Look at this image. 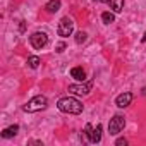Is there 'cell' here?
Wrapping results in <instances>:
<instances>
[{
  "label": "cell",
  "mask_w": 146,
  "mask_h": 146,
  "mask_svg": "<svg viewBox=\"0 0 146 146\" xmlns=\"http://www.w3.org/2000/svg\"><path fill=\"white\" fill-rule=\"evenodd\" d=\"M57 108L64 113H72V115H78L83 112V103L72 96H64L57 102Z\"/></svg>",
  "instance_id": "cell-1"
},
{
  "label": "cell",
  "mask_w": 146,
  "mask_h": 146,
  "mask_svg": "<svg viewBox=\"0 0 146 146\" xmlns=\"http://www.w3.org/2000/svg\"><path fill=\"white\" fill-rule=\"evenodd\" d=\"M46 105H48L46 96H43V95H36V96H33V98H31V100L23 107V110H24V112H28V113H33V112L45 110V108H46Z\"/></svg>",
  "instance_id": "cell-2"
},
{
  "label": "cell",
  "mask_w": 146,
  "mask_h": 146,
  "mask_svg": "<svg viewBox=\"0 0 146 146\" xmlns=\"http://www.w3.org/2000/svg\"><path fill=\"white\" fill-rule=\"evenodd\" d=\"M72 31H74V23H72V19L70 17H62L60 23H58V28H57L58 36L67 38V36L72 35Z\"/></svg>",
  "instance_id": "cell-3"
},
{
  "label": "cell",
  "mask_w": 146,
  "mask_h": 146,
  "mask_svg": "<svg viewBox=\"0 0 146 146\" xmlns=\"http://www.w3.org/2000/svg\"><path fill=\"white\" fill-rule=\"evenodd\" d=\"M29 43H31L33 48L41 50L43 46H46V43H48V36H46V33H43V31H36V33H33V35L29 36Z\"/></svg>",
  "instance_id": "cell-4"
},
{
  "label": "cell",
  "mask_w": 146,
  "mask_h": 146,
  "mask_svg": "<svg viewBox=\"0 0 146 146\" xmlns=\"http://www.w3.org/2000/svg\"><path fill=\"white\" fill-rule=\"evenodd\" d=\"M124 127H125V119L122 115H113L110 119V122H108V132L112 136H117Z\"/></svg>",
  "instance_id": "cell-5"
},
{
  "label": "cell",
  "mask_w": 146,
  "mask_h": 146,
  "mask_svg": "<svg viewBox=\"0 0 146 146\" xmlns=\"http://www.w3.org/2000/svg\"><path fill=\"white\" fill-rule=\"evenodd\" d=\"M93 88V83H84V84H70L69 86V93L72 95H90Z\"/></svg>",
  "instance_id": "cell-6"
},
{
  "label": "cell",
  "mask_w": 146,
  "mask_h": 146,
  "mask_svg": "<svg viewBox=\"0 0 146 146\" xmlns=\"http://www.w3.org/2000/svg\"><path fill=\"white\" fill-rule=\"evenodd\" d=\"M132 98H134V95H132L131 91H124V93H120V95L115 98V105H117L119 108H125V107H129V105L132 103Z\"/></svg>",
  "instance_id": "cell-7"
},
{
  "label": "cell",
  "mask_w": 146,
  "mask_h": 146,
  "mask_svg": "<svg viewBox=\"0 0 146 146\" xmlns=\"http://www.w3.org/2000/svg\"><path fill=\"white\" fill-rule=\"evenodd\" d=\"M86 136H88L90 143H100V141H102V125L98 124V125H96L95 129L91 127V131H90V132H88Z\"/></svg>",
  "instance_id": "cell-8"
},
{
  "label": "cell",
  "mask_w": 146,
  "mask_h": 146,
  "mask_svg": "<svg viewBox=\"0 0 146 146\" xmlns=\"http://www.w3.org/2000/svg\"><path fill=\"white\" fill-rule=\"evenodd\" d=\"M70 76L74 78L76 81H84L86 79V72L83 67H72L70 69Z\"/></svg>",
  "instance_id": "cell-9"
},
{
  "label": "cell",
  "mask_w": 146,
  "mask_h": 146,
  "mask_svg": "<svg viewBox=\"0 0 146 146\" xmlns=\"http://www.w3.org/2000/svg\"><path fill=\"white\" fill-rule=\"evenodd\" d=\"M17 131H19V125H17V124H14V125H11V127H5L0 136H2L4 139H9V137H14V136L17 134Z\"/></svg>",
  "instance_id": "cell-10"
},
{
  "label": "cell",
  "mask_w": 146,
  "mask_h": 146,
  "mask_svg": "<svg viewBox=\"0 0 146 146\" xmlns=\"http://www.w3.org/2000/svg\"><path fill=\"white\" fill-rule=\"evenodd\" d=\"M58 9H60V0H48L45 5V11L48 14H55V12H58Z\"/></svg>",
  "instance_id": "cell-11"
},
{
  "label": "cell",
  "mask_w": 146,
  "mask_h": 146,
  "mask_svg": "<svg viewBox=\"0 0 146 146\" xmlns=\"http://www.w3.org/2000/svg\"><path fill=\"white\" fill-rule=\"evenodd\" d=\"M110 7L113 12H122L124 11V0H110Z\"/></svg>",
  "instance_id": "cell-12"
},
{
  "label": "cell",
  "mask_w": 146,
  "mask_h": 146,
  "mask_svg": "<svg viewBox=\"0 0 146 146\" xmlns=\"http://www.w3.org/2000/svg\"><path fill=\"white\" fill-rule=\"evenodd\" d=\"M40 64H41V60H40V57H36V55H31V57L28 58V65H29L31 69H38Z\"/></svg>",
  "instance_id": "cell-13"
},
{
  "label": "cell",
  "mask_w": 146,
  "mask_h": 146,
  "mask_svg": "<svg viewBox=\"0 0 146 146\" xmlns=\"http://www.w3.org/2000/svg\"><path fill=\"white\" fill-rule=\"evenodd\" d=\"M102 21H103L105 24H112V23H115V16H113L112 12H103V14H102Z\"/></svg>",
  "instance_id": "cell-14"
},
{
  "label": "cell",
  "mask_w": 146,
  "mask_h": 146,
  "mask_svg": "<svg viewBox=\"0 0 146 146\" xmlns=\"http://www.w3.org/2000/svg\"><path fill=\"white\" fill-rule=\"evenodd\" d=\"M86 40H88V35H86L84 31H78V33H76V43L81 45V43H84Z\"/></svg>",
  "instance_id": "cell-15"
},
{
  "label": "cell",
  "mask_w": 146,
  "mask_h": 146,
  "mask_svg": "<svg viewBox=\"0 0 146 146\" xmlns=\"http://www.w3.org/2000/svg\"><path fill=\"white\" fill-rule=\"evenodd\" d=\"M55 48H57V52H58V53H62V52L65 50V43H64V41H60V43H58Z\"/></svg>",
  "instance_id": "cell-16"
},
{
  "label": "cell",
  "mask_w": 146,
  "mask_h": 146,
  "mask_svg": "<svg viewBox=\"0 0 146 146\" xmlns=\"http://www.w3.org/2000/svg\"><path fill=\"white\" fill-rule=\"evenodd\" d=\"M115 144H117V146H125V144H127V139L120 137V139H117V141H115Z\"/></svg>",
  "instance_id": "cell-17"
},
{
  "label": "cell",
  "mask_w": 146,
  "mask_h": 146,
  "mask_svg": "<svg viewBox=\"0 0 146 146\" xmlns=\"http://www.w3.org/2000/svg\"><path fill=\"white\" fill-rule=\"evenodd\" d=\"M96 2H103V4H108L110 0H96Z\"/></svg>",
  "instance_id": "cell-18"
},
{
  "label": "cell",
  "mask_w": 146,
  "mask_h": 146,
  "mask_svg": "<svg viewBox=\"0 0 146 146\" xmlns=\"http://www.w3.org/2000/svg\"><path fill=\"white\" fill-rule=\"evenodd\" d=\"M141 41H146V33H144V36L141 38Z\"/></svg>",
  "instance_id": "cell-19"
},
{
  "label": "cell",
  "mask_w": 146,
  "mask_h": 146,
  "mask_svg": "<svg viewBox=\"0 0 146 146\" xmlns=\"http://www.w3.org/2000/svg\"><path fill=\"white\" fill-rule=\"evenodd\" d=\"M143 95H146V88H143Z\"/></svg>",
  "instance_id": "cell-20"
}]
</instances>
